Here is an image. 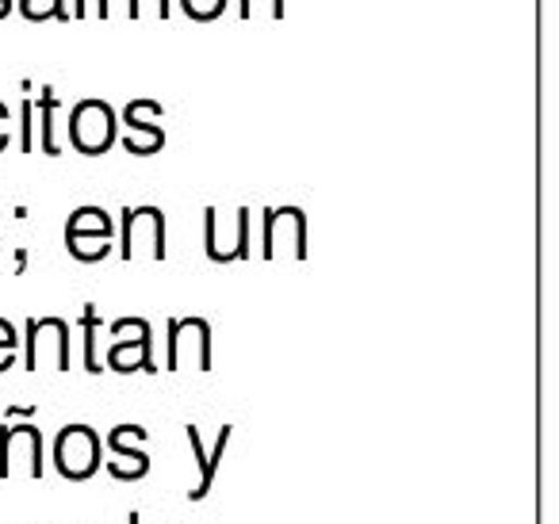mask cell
<instances>
[{
	"mask_svg": "<svg viewBox=\"0 0 559 524\" xmlns=\"http://www.w3.org/2000/svg\"><path fill=\"white\" fill-rule=\"evenodd\" d=\"M162 146H165V131L157 123L142 127V131H123V150H127V154H134V157H150V154H157Z\"/></svg>",
	"mask_w": 559,
	"mask_h": 524,
	"instance_id": "9a60e30c",
	"label": "cell"
},
{
	"mask_svg": "<svg viewBox=\"0 0 559 524\" xmlns=\"http://www.w3.org/2000/svg\"><path fill=\"white\" fill-rule=\"evenodd\" d=\"M116 223L104 207H78L66 223V234H93V238H111Z\"/></svg>",
	"mask_w": 559,
	"mask_h": 524,
	"instance_id": "7c38bea8",
	"label": "cell"
},
{
	"mask_svg": "<svg viewBox=\"0 0 559 524\" xmlns=\"http://www.w3.org/2000/svg\"><path fill=\"white\" fill-rule=\"evenodd\" d=\"M73 16H81V20H85V0H78V12H73Z\"/></svg>",
	"mask_w": 559,
	"mask_h": 524,
	"instance_id": "4316f807",
	"label": "cell"
},
{
	"mask_svg": "<svg viewBox=\"0 0 559 524\" xmlns=\"http://www.w3.org/2000/svg\"><path fill=\"white\" fill-rule=\"evenodd\" d=\"M157 116H162V104L157 100H146V96H142V100H131L123 108V131H142V127H150Z\"/></svg>",
	"mask_w": 559,
	"mask_h": 524,
	"instance_id": "2e32d148",
	"label": "cell"
},
{
	"mask_svg": "<svg viewBox=\"0 0 559 524\" xmlns=\"http://www.w3.org/2000/svg\"><path fill=\"white\" fill-rule=\"evenodd\" d=\"M81 325H85V371L88 376H100V360H96V330H100V314H96L93 302H85Z\"/></svg>",
	"mask_w": 559,
	"mask_h": 524,
	"instance_id": "e0dca14e",
	"label": "cell"
},
{
	"mask_svg": "<svg viewBox=\"0 0 559 524\" xmlns=\"http://www.w3.org/2000/svg\"><path fill=\"white\" fill-rule=\"evenodd\" d=\"M27 371H70V325L62 318H27L24 325Z\"/></svg>",
	"mask_w": 559,
	"mask_h": 524,
	"instance_id": "6da1fadb",
	"label": "cell"
},
{
	"mask_svg": "<svg viewBox=\"0 0 559 524\" xmlns=\"http://www.w3.org/2000/svg\"><path fill=\"white\" fill-rule=\"evenodd\" d=\"M203 253L215 264L246 261L249 257V207L223 215L218 207L203 211Z\"/></svg>",
	"mask_w": 559,
	"mask_h": 524,
	"instance_id": "3957f363",
	"label": "cell"
},
{
	"mask_svg": "<svg viewBox=\"0 0 559 524\" xmlns=\"http://www.w3.org/2000/svg\"><path fill=\"white\" fill-rule=\"evenodd\" d=\"M116 131H119V119H116V108L96 96L81 100L70 116V142L78 154L85 157H100L116 146Z\"/></svg>",
	"mask_w": 559,
	"mask_h": 524,
	"instance_id": "277c9868",
	"label": "cell"
},
{
	"mask_svg": "<svg viewBox=\"0 0 559 524\" xmlns=\"http://www.w3.org/2000/svg\"><path fill=\"white\" fill-rule=\"evenodd\" d=\"M127 524H142V516H139V513H131V516H127Z\"/></svg>",
	"mask_w": 559,
	"mask_h": 524,
	"instance_id": "f1b7e54d",
	"label": "cell"
},
{
	"mask_svg": "<svg viewBox=\"0 0 559 524\" xmlns=\"http://www.w3.org/2000/svg\"><path fill=\"white\" fill-rule=\"evenodd\" d=\"M9 12H12V4H0V20L9 16Z\"/></svg>",
	"mask_w": 559,
	"mask_h": 524,
	"instance_id": "83f0119b",
	"label": "cell"
},
{
	"mask_svg": "<svg viewBox=\"0 0 559 524\" xmlns=\"http://www.w3.org/2000/svg\"><path fill=\"white\" fill-rule=\"evenodd\" d=\"M66 249H70L73 261H104L111 253V238H93V234H66Z\"/></svg>",
	"mask_w": 559,
	"mask_h": 524,
	"instance_id": "4fadbf2b",
	"label": "cell"
},
{
	"mask_svg": "<svg viewBox=\"0 0 559 524\" xmlns=\"http://www.w3.org/2000/svg\"><path fill=\"white\" fill-rule=\"evenodd\" d=\"M32 116H35V104H32V100H24V108H20V123H24V134H20V150H24V154L35 146V139H32V134H35Z\"/></svg>",
	"mask_w": 559,
	"mask_h": 524,
	"instance_id": "7402d4cb",
	"label": "cell"
},
{
	"mask_svg": "<svg viewBox=\"0 0 559 524\" xmlns=\"http://www.w3.org/2000/svg\"><path fill=\"white\" fill-rule=\"evenodd\" d=\"M108 368L119 371V376H131V371H157L154 368V341H150L146 318H119V322H111Z\"/></svg>",
	"mask_w": 559,
	"mask_h": 524,
	"instance_id": "5b68a950",
	"label": "cell"
},
{
	"mask_svg": "<svg viewBox=\"0 0 559 524\" xmlns=\"http://www.w3.org/2000/svg\"><path fill=\"white\" fill-rule=\"evenodd\" d=\"M111 12H119V16H127V20H139V4H134V0H100V4H96V16L108 20Z\"/></svg>",
	"mask_w": 559,
	"mask_h": 524,
	"instance_id": "44dd1931",
	"label": "cell"
},
{
	"mask_svg": "<svg viewBox=\"0 0 559 524\" xmlns=\"http://www.w3.org/2000/svg\"><path fill=\"white\" fill-rule=\"evenodd\" d=\"M55 108H58L55 88H43V96H39V150H43L47 157H58V142H55Z\"/></svg>",
	"mask_w": 559,
	"mask_h": 524,
	"instance_id": "5bb4252c",
	"label": "cell"
},
{
	"mask_svg": "<svg viewBox=\"0 0 559 524\" xmlns=\"http://www.w3.org/2000/svg\"><path fill=\"white\" fill-rule=\"evenodd\" d=\"M100 437H96L93 425H66L62 432L55 437V467L62 478H70V483H88V478L100 471Z\"/></svg>",
	"mask_w": 559,
	"mask_h": 524,
	"instance_id": "7a4b0ae2",
	"label": "cell"
},
{
	"mask_svg": "<svg viewBox=\"0 0 559 524\" xmlns=\"http://www.w3.org/2000/svg\"><path fill=\"white\" fill-rule=\"evenodd\" d=\"M12 364H16V348H0V376H4Z\"/></svg>",
	"mask_w": 559,
	"mask_h": 524,
	"instance_id": "484cf974",
	"label": "cell"
},
{
	"mask_svg": "<svg viewBox=\"0 0 559 524\" xmlns=\"http://www.w3.org/2000/svg\"><path fill=\"white\" fill-rule=\"evenodd\" d=\"M180 9L195 24H211V20H218L226 12V0H180Z\"/></svg>",
	"mask_w": 559,
	"mask_h": 524,
	"instance_id": "d6986e66",
	"label": "cell"
},
{
	"mask_svg": "<svg viewBox=\"0 0 559 524\" xmlns=\"http://www.w3.org/2000/svg\"><path fill=\"white\" fill-rule=\"evenodd\" d=\"M9 142H12V131H9V108L0 104V154L9 150Z\"/></svg>",
	"mask_w": 559,
	"mask_h": 524,
	"instance_id": "d4e9b609",
	"label": "cell"
},
{
	"mask_svg": "<svg viewBox=\"0 0 559 524\" xmlns=\"http://www.w3.org/2000/svg\"><path fill=\"white\" fill-rule=\"evenodd\" d=\"M169 371H211V325L203 318L169 322Z\"/></svg>",
	"mask_w": 559,
	"mask_h": 524,
	"instance_id": "52a82bcc",
	"label": "cell"
},
{
	"mask_svg": "<svg viewBox=\"0 0 559 524\" xmlns=\"http://www.w3.org/2000/svg\"><path fill=\"white\" fill-rule=\"evenodd\" d=\"M16 467L43 478V432L32 421H12L0 429V478H9Z\"/></svg>",
	"mask_w": 559,
	"mask_h": 524,
	"instance_id": "9c48e42d",
	"label": "cell"
},
{
	"mask_svg": "<svg viewBox=\"0 0 559 524\" xmlns=\"http://www.w3.org/2000/svg\"><path fill=\"white\" fill-rule=\"evenodd\" d=\"M146 440H150V432L142 429V425H116V429L108 432L111 478H119V483H139V478L150 475Z\"/></svg>",
	"mask_w": 559,
	"mask_h": 524,
	"instance_id": "30bf717a",
	"label": "cell"
},
{
	"mask_svg": "<svg viewBox=\"0 0 559 524\" xmlns=\"http://www.w3.org/2000/svg\"><path fill=\"white\" fill-rule=\"evenodd\" d=\"M150 253L154 261H165V215L162 207H127L123 211V246L119 257L134 261V257Z\"/></svg>",
	"mask_w": 559,
	"mask_h": 524,
	"instance_id": "ba28073f",
	"label": "cell"
},
{
	"mask_svg": "<svg viewBox=\"0 0 559 524\" xmlns=\"http://www.w3.org/2000/svg\"><path fill=\"white\" fill-rule=\"evenodd\" d=\"M257 9H269V16H272V20H284V0H241L238 16H241V20H253V16H257Z\"/></svg>",
	"mask_w": 559,
	"mask_h": 524,
	"instance_id": "ffe728a7",
	"label": "cell"
},
{
	"mask_svg": "<svg viewBox=\"0 0 559 524\" xmlns=\"http://www.w3.org/2000/svg\"><path fill=\"white\" fill-rule=\"evenodd\" d=\"M264 261L288 257V261H307V215L304 207H276L264 211Z\"/></svg>",
	"mask_w": 559,
	"mask_h": 524,
	"instance_id": "8992f818",
	"label": "cell"
},
{
	"mask_svg": "<svg viewBox=\"0 0 559 524\" xmlns=\"http://www.w3.org/2000/svg\"><path fill=\"white\" fill-rule=\"evenodd\" d=\"M188 444H192V452H195V463H200V483L192 486V493L188 498L192 501H203L211 493V486H215V475H218V463H223V455H226V448H230V437H234V425H223L218 429V437H215V444H211V452L203 448V440H200V429L195 425H188Z\"/></svg>",
	"mask_w": 559,
	"mask_h": 524,
	"instance_id": "8fae6325",
	"label": "cell"
},
{
	"mask_svg": "<svg viewBox=\"0 0 559 524\" xmlns=\"http://www.w3.org/2000/svg\"><path fill=\"white\" fill-rule=\"evenodd\" d=\"M139 4V16L142 12H150V16H157V20H169V0H134Z\"/></svg>",
	"mask_w": 559,
	"mask_h": 524,
	"instance_id": "603a6c76",
	"label": "cell"
},
{
	"mask_svg": "<svg viewBox=\"0 0 559 524\" xmlns=\"http://www.w3.org/2000/svg\"><path fill=\"white\" fill-rule=\"evenodd\" d=\"M16 345H20V337H16V330H12V322L0 318V348H16Z\"/></svg>",
	"mask_w": 559,
	"mask_h": 524,
	"instance_id": "cb8c5ba5",
	"label": "cell"
},
{
	"mask_svg": "<svg viewBox=\"0 0 559 524\" xmlns=\"http://www.w3.org/2000/svg\"><path fill=\"white\" fill-rule=\"evenodd\" d=\"M20 12H24V20H70V9H66V0H20Z\"/></svg>",
	"mask_w": 559,
	"mask_h": 524,
	"instance_id": "ac0fdd59",
	"label": "cell"
}]
</instances>
